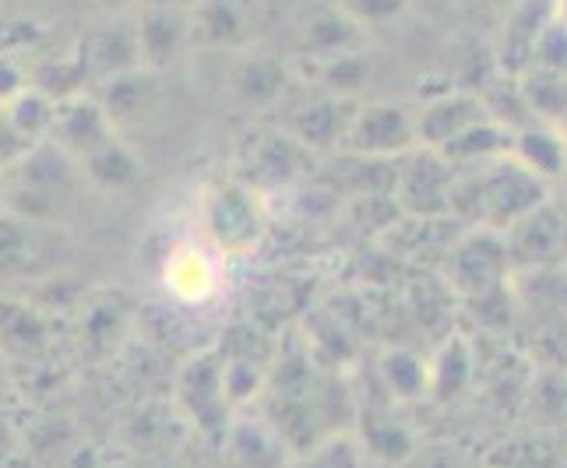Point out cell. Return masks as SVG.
I'll use <instances>...</instances> for the list:
<instances>
[{
	"instance_id": "obj_11",
	"label": "cell",
	"mask_w": 567,
	"mask_h": 468,
	"mask_svg": "<svg viewBox=\"0 0 567 468\" xmlns=\"http://www.w3.org/2000/svg\"><path fill=\"white\" fill-rule=\"evenodd\" d=\"M525 402L533 405V413L539 416L543 430H560V426H567V374H564V366L536 370L529 398Z\"/></svg>"
},
{
	"instance_id": "obj_15",
	"label": "cell",
	"mask_w": 567,
	"mask_h": 468,
	"mask_svg": "<svg viewBox=\"0 0 567 468\" xmlns=\"http://www.w3.org/2000/svg\"><path fill=\"white\" fill-rule=\"evenodd\" d=\"M550 14H554V22H557V25H560V29L567 32V0H557V4H554V11H550Z\"/></svg>"
},
{
	"instance_id": "obj_6",
	"label": "cell",
	"mask_w": 567,
	"mask_h": 468,
	"mask_svg": "<svg viewBox=\"0 0 567 468\" xmlns=\"http://www.w3.org/2000/svg\"><path fill=\"white\" fill-rule=\"evenodd\" d=\"M458 169L444 159L441 152L430 148L426 155H416L402 177V198L416 216H452V190H455Z\"/></svg>"
},
{
	"instance_id": "obj_18",
	"label": "cell",
	"mask_w": 567,
	"mask_h": 468,
	"mask_svg": "<svg viewBox=\"0 0 567 468\" xmlns=\"http://www.w3.org/2000/svg\"><path fill=\"white\" fill-rule=\"evenodd\" d=\"M564 187H567V173H564Z\"/></svg>"
},
{
	"instance_id": "obj_1",
	"label": "cell",
	"mask_w": 567,
	"mask_h": 468,
	"mask_svg": "<svg viewBox=\"0 0 567 468\" xmlns=\"http://www.w3.org/2000/svg\"><path fill=\"white\" fill-rule=\"evenodd\" d=\"M550 198V184L518 163L512 152L494 163H483L473 169H458L452 190V211L473 229L504 232L518 219L529 216Z\"/></svg>"
},
{
	"instance_id": "obj_3",
	"label": "cell",
	"mask_w": 567,
	"mask_h": 468,
	"mask_svg": "<svg viewBox=\"0 0 567 468\" xmlns=\"http://www.w3.org/2000/svg\"><path fill=\"white\" fill-rule=\"evenodd\" d=\"M346 138L357 152H370V155H391V152L399 155L405 148L420 145L413 113L395 103H374V106H363L360 113H353L349 116Z\"/></svg>"
},
{
	"instance_id": "obj_7",
	"label": "cell",
	"mask_w": 567,
	"mask_h": 468,
	"mask_svg": "<svg viewBox=\"0 0 567 468\" xmlns=\"http://www.w3.org/2000/svg\"><path fill=\"white\" fill-rule=\"evenodd\" d=\"M163 279H166V289L177 300L205 303L212 292L219 289V264H215V258L205 247L187 243V247H177L166 258Z\"/></svg>"
},
{
	"instance_id": "obj_4",
	"label": "cell",
	"mask_w": 567,
	"mask_h": 468,
	"mask_svg": "<svg viewBox=\"0 0 567 468\" xmlns=\"http://www.w3.org/2000/svg\"><path fill=\"white\" fill-rule=\"evenodd\" d=\"M455 279L476 300L512 282V264H507L501 232L480 229L455 250Z\"/></svg>"
},
{
	"instance_id": "obj_12",
	"label": "cell",
	"mask_w": 567,
	"mask_h": 468,
	"mask_svg": "<svg viewBox=\"0 0 567 468\" xmlns=\"http://www.w3.org/2000/svg\"><path fill=\"white\" fill-rule=\"evenodd\" d=\"M405 8V0H349L346 11L353 14L357 25H370V22H388Z\"/></svg>"
},
{
	"instance_id": "obj_2",
	"label": "cell",
	"mask_w": 567,
	"mask_h": 468,
	"mask_svg": "<svg viewBox=\"0 0 567 468\" xmlns=\"http://www.w3.org/2000/svg\"><path fill=\"white\" fill-rule=\"evenodd\" d=\"M507 264L515 271L564 268L567 264V208L546 198L529 216L501 232Z\"/></svg>"
},
{
	"instance_id": "obj_16",
	"label": "cell",
	"mask_w": 567,
	"mask_h": 468,
	"mask_svg": "<svg viewBox=\"0 0 567 468\" xmlns=\"http://www.w3.org/2000/svg\"><path fill=\"white\" fill-rule=\"evenodd\" d=\"M494 4H501V8H507V11H512L515 4H522V0H494Z\"/></svg>"
},
{
	"instance_id": "obj_5",
	"label": "cell",
	"mask_w": 567,
	"mask_h": 468,
	"mask_svg": "<svg viewBox=\"0 0 567 468\" xmlns=\"http://www.w3.org/2000/svg\"><path fill=\"white\" fill-rule=\"evenodd\" d=\"M494 116L486 110V100L473 92H444L437 100H430L420 113H413L416 121V142L426 148H444L447 142H455L462 131H468L473 124Z\"/></svg>"
},
{
	"instance_id": "obj_17",
	"label": "cell",
	"mask_w": 567,
	"mask_h": 468,
	"mask_svg": "<svg viewBox=\"0 0 567 468\" xmlns=\"http://www.w3.org/2000/svg\"><path fill=\"white\" fill-rule=\"evenodd\" d=\"M564 468H567V440H564Z\"/></svg>"
},
{
	"instance_id": "obj_14",
	"label": "cell",
	"mask_w": 567,
	"mask_h": 468,
	"mask_svg": "<svg viewBox=\"0 0 567 468\" xmlns=\"http://www.w3.org/2000/svg\"><path fill=\"white\" fill-rule=\"evenodd\" d=\"M145 8H181V11H187L190 0H145Z\"/></svg>"
},
{
	"instance_id": "obj_10",
	"label": "cell",
	"mask_w": 567,
	"mask_h": 468,
	"mask_svg": "<svg viewBox=\"0 0 567 468\" xmlns=\"http://www.w3.org/2000/svg\"><path fill=\"white\" fill-rule=\"evenodd\" d=\"M486 468H564V437L554 430H536L507 437L497 455L483 461Z\"/></svg>"
},
{
	"instance_id": "obj_8",
	"label": "cell",
	"mask_w": 567,
	"mask_h": 468,
	"mask_svg": "<svg viewBox=\"0 0 567 468\" xmlns=\"http://www.w3.org/2000/svg\"><path fill=\"white\" fill-rule=\"evenodd\" d=\"M512 155L518 163L529 166L536 177L550 180H564L567 173V142H564V127L557 124H539L529 121L515 127V142H512Z\"/></svg>"
},
{
	"instance_id": "obj_13",
	"label": "cell",
	"mask_w": 567,
	"mask_h": 468,
	"mask_svg": "<svg viewBox=\"0 0 567 468\" xmlns=\"http://www.w3.org/2000/svg\"><path fill=\"white\" fill-rule=\"evenodd\" d=\"M29 71L11 53H0V103H14L18 95L29 92Z\"/></svg>"
},
{
	"instance_id": "obj_9",
	"label": "cell",
	"mask_w": 567,
	"mask_h": 468,
	"mask_svg": "<svg viewBox=\"0 0 567 468\" xmlns=\"http://www.w3.org/2000/svg\"><path fill=\"white\" fill-rule=\"evenodd\" d=\"M134 35H138L142 64H166L187 46L190 18L181 8H145Z\"/></svg>"
}]
</instances>
